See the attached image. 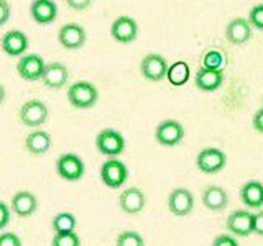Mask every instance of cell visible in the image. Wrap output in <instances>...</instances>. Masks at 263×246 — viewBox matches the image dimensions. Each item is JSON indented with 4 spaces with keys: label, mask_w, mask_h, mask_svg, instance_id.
Segmentation results:
<instances>
[{
    "label": "cell",
    "mask_w": 263,
    "mask_h": 246,
    "mask_svg": "<svg viewBox=\"0 0 263 246\" xmlns=\"http://www.w3.org/2000/svg\"><path fill=\"white\" fill-rule=\"evenodd\" d=\"M212 246H238V241L232 235H219L214 238Z\"/></svg>",
    "instance_id": "cell-32"
},
{
    "label": "cell",
    "mask_w": 263,
    "mask_h": 246,
    "mask_svg": "<svg viewBox=\"0 0 263 246\" xmlns=\"http://www.w3.org/2000/svg\"><path fill=\"white\" fill-rule=\"evenodd\" d=\"M5 100V87L0 84V104Z\"/></svg>",
    "instance_id": "cell-37"
},
{
    "label": "cell",
    "mask_w": 263,
    "mask_h": 246,
    "mask_svg": "<svg viewBox=\"0 0 263 246\" xmlns=\"http://www.w3.org/2000/svg\"><path fill=\"white\" fill-rule=\"evenodd\" d=\"M140 71H142L143 77L148 80L158 82L168 74V63L160 54H148L142 59L140 64Z\"/></svg>",
    "instance_id": "cell-10"
},
{
    "label": "cell",
    "mask_w": 263,
    "mask_h": 246,
    "mask_svg": "<svg viewBox=\"0 0 263 246\" xmlns=\"http://www.w3.org/2000/svg\"><path fill=\"white\" fill-rule=\"evenodd\" d=\"M110 33L114 39L119 41V43H132V41L137 38V33H138L137 22L134 18H130V16H119V18L112 23Z\"/></svg>",
    "instance_id": "cell-13"
},
{
    "label": "cell",
    "mask_w": 263,
    "mask_h": 246,
    "mask_svg": "<svg viewBox=\"0 0 263 246\" xmlns=\"http://www.w3.org/2000/svg\"><path fill=\"white\" fill-rule=\"evenodd\" d=\"M127 177H128V169L117 158H109L101 166V179L107 187L119 189L127 182Z\"/></svg>",
    "instance_id": "cell-3"
},
{
    "label": "cell",
    "mask_w": 263,
    "mask_h": 246,
    "mask_svg": "<svg viewBox=\"0 0 263 246\" xmlns=\"http://www.w3.org/2000/svg\"><path fill=\"white\" fill-rule=\"evenodd\" d=\"M10 209L15 215H18L22 218L33 215L38 209L36 195L28 192V191H18L12 197V207Z\"/></svg>",
    "instance_id": "cell-15"
},
{
    "label": "cell",
    "mask_w": 263,
    "mask_h": 246,
    "mask_svg": "<svg viewBox=\"0 0 263 246\" xmlns=\"http://www.w3.org/2000/svg\"><path fill=\"white\" fill-rule=\"evenodd\" d=\"M224 66V56L217 49H211L204 54L202 57V68L205 69H214V71H220V68Z\"/></svg>",
    "instance_id": "cell-26"
},
{
    "label": "cell",
    "mask_w": 263,
    "mask_h": 246,
    "mask_svg": "<svg viewBox=\"0 0 263 246\" xmlns=\"http://www.w3.org/2000/svg\"><path fill=\"white\" fill-rule=\"evenodd\" d=\"M96 148L99 153L107 156V158H117L125 150V139L117 130L104 128L102 131H99L96 138Z\"/></svg>",
    "instance_id": "cell-1"
},
{
    "label": "cell",
    "mask_w": 263,
    "mask_h": 246,
    "mask_svg": "<svg viewBox=\"0 0 263 246\" xmlns=\"http://www.w3.org/2000/svg\"><path fill=\"white\" fill-rule=\"evenodd\" d=\"M145 194L138 187H128L119 197L120 209L128 215H137V213L142 212L145 209Z\"/></svg>",
    "instance_id": "cell-12"
},
{
    "label": "cell",
    "mask_w": 263,
    "mask_h": 246,
    "mask_svg": "<svg viewBox=\"0 0 263 246\" xmlns=\"http://www.w3.org/2000/svg\"><path fill=\"white\" fill-rule=\"evenodd\" d=\"M115 246H145V240L137 232H123L117 236Z\"/></svg>",
    "instance_id": "cell-27"
},
{
    "label": "cell",
    "mask_w": 263,
    "mask_h": 246,
    "mask_svg": "<svg viewBox=\"0 0 263 246\" xmlns=\"http://www.w3.org/2000/svg\"><path fill=\"white\" fill-rule=\"evenodd\" d=\"M76 217L72 215L69 212H61L58 213V215L53 217V221H51V228L54 233H69V232H74L76 230Z\"/></svg>",
    "instance_id": "cell-24"
},
{
    "label": "cell",
    "mask_w": 263,
    "mask_h": 246,
    "mask_svg": "<svg viewBox=\"0 0 263 246\" xmlns=\"http://www.w3.org/2000/svg\"><path fill=\"white\" fill-rule=\"evenodd\" d=\"M249 22L255 28L263 30V5H257L252 8L249 15Z\"/></svg>",
    "instance_id": "cell-29"
},
{
    "label": "cell",
    "mask_w": 263,
    "mask_h": 246,
    "mask_svg": "<svg viewBox=\"0 0 263 246\" xmlns=\"http://www.w3.org/2000/svg\"><path fill=\"white\" fill-rule=\"evenodd\" d=\"M10 215H12V209L5 202H0V230H4L10 223Z\"/></svg>",
    "instance_id": "cell-31"
},
{
    "label": "cell",
    "mask_w": 263,
    "mask_h": 246,
    "mask_svg": "<svg viewBox=\"0 0 263 246\" xmlns=\"http://www.w3.org/2000/svg\"><path fill=\"white\" fill-rule=\"evenodd\" d=\"M58 39L66 49H79L86 43V31L76 23H68L61 27L58 33Z\"/></svg>",
    "instance_id": "cell-14"
},
{
    "label": "cell",
    "mask_w": 263,
    "mask_h": 246,
    "mask_svg": "<svg viewBox=\"0 0 263 246\" xmlns=\"http://www.w3.org/2000/svg\"><path fill=\"white\" fill-rule=\"evenodd\" d=\"M227 39L234 45H242L247 43L252 36L250 30V22H247L243 18H235L227 25Z\"/></svg>",
    "instance_id": "cell-23"
},
{
    "label": "cell",
    "mask_w": 263,
    "mask_h": 246,
    "mask_svg": "<svg viewBox=\"0 0 263 246\" xmlns=\"http://www.w3.org/2000/svg\"><path fill=\"white\" fill-rule=\"evenodd\" d=\"M99 92L97 89L86 80L74 82L68 89V100L76 109H90L97 102Z\"/></svg>",
    "instance_id": "cell-2"
},
{
    "label": "cell",
    "mask_w": 263,
    "mask_h": 246,
    "mask_svg": "<svg viewBox=\"0 0 263 246\" xmlns=\"http://www.w3.org/2000/svg\"><path fill=\"white\" fill-rule=\"evenodd\" d=\"M49 148H51V136H49L48 131L35 130L25 138V150L30 154L43 156L49 151Z\"/></svg>",
    "instance_id": "cell-21"
},
{
    "label": "cell",
    "mask_w": 263,
    "mask_h": 246,
    "mask_svg": "<svg viewBox=\"0 0 263 246\" xmlns=\"http://www.w3.org/2000/svg\"><path fill=\"white\" fill-rule=\"evenodd\" d=\"M202 203L204 207L211 212H220L227 207L229 195L224 187L220 186H209L204 189L202 192Z\"/></svg>",
    "instance_id": "cell-19"
},
{
    "label": "cell",
    "mask_w": 263,
    "mask_h": 246,
    "mask_svg": "<svg viewBox=\"0 0 263 246\" xmlns=\"http://www.w3.org/2000/svg\"><path fill=\"white\" fill-rule=\"evenodd\" d=\"M155 136L161 146H176L183 141L184 128L176 120H164L156 127Z\"/></svg>",
    "instance_id": "cell-7"
},
{
    "label": "cell",
    "mask_w": 263,
    "mask_h": 246,
    "mask_svg": "<svg viewBox=\"0 0 263 246\" xmlns=\"http://www.w3.org/2000/svg\"><path fill=\"white\" fill-rule=\"evenodd\" d=\"M69 79V72H68V68H66L64 64L61 63H51V64H46L45 68V72H43V84L48 87V89H61L66 82Z\"/></svg>",
    "instance_id": "cell-17"
},
{
    "label": "cell",
    "mask_w": 263,
    "mask_h": 246,
    "mask_svg": "<svg viewBox=\"0 0 263 246\" xmlns=\"http://www.w3.org/2000/svg\"><path fill=\"white\" fill-rule=\"evenodd\" d=\"M51 246H81L79 235L69 232V233H54Z\"/></svg>",
    "instance_id": "cell-28"
},
{
    "label": "cell",
    "mask_w": 263,
    "mask_h": 246,
    "mask_svg": "<svg viewBox=\"0 0 263 246\" xmlns=\"http://www.w3.org/2000/svg\"><path fill=\"white\" fill-rule=\"evenodd\" d=\"M92 0H66V4H68L72 10H86V8L90 5Z\"/></svg>",
    "instance_id": "cell-35"
},
{
    "label": "cell",
    "mask_w": 263,
    "mask_h": 246,
    "mask_svg": "<svg viewBox=\"0 0 263 246\" xmlns=\"http://www.w3.org/2000/svg\"><path fill=\"white\" fill-rule=\"evenodd\" d=\"M18 117L23 125H27L30 128H36L48 120V107L41 100L33 98V100H28L22 105Z\"/></svg>",
    "instance_id": "cell-6"
},
{
    "label": "cell",
    "mask_w": 263,
    "mask_h": 246,
    "mask_svg": "<svg viewBox=\"0 0 263 246\" xmlns=\"http://www.w3.org/2000/svg\"><path fill=\"white\" fill-rule=\"evenodd\" d=\"M197 169L204 174H216V172L222 171L227 164V156L226 153L219 150V148H205L196 158Z\"/></svg>",
    "instance_id": "cell-5"
},
{
    "label": "cell",
    "mask_w": 263,
    "mask_h": 246,
    "mask_svg": "<svg viewBox=\"0 0 263 246\" xmlns=\"http://www.w3.org/2000/svg\"><path fill=\"white\" fill-rule=\"evenodd\" d=\"M0 46H2L4 53H7L8 56H20L25 53V49L28 48V38L23 31L12 30V31H7L2 36Z\"/></svg>",
    "instance_id": "cell-16"
},
{
    "label": "cell",
    "mask_w": 263,
    "mask_h": 246,
    "mask_svg": "<svg viewBox=\"0 0 263 246\" xmlns=\"http://www.w3.org/2000/svg\"><path fill=\"white\" fill-rule=\"evenodd\" d=\"M30 13L36 23L48 25L54 22L58 15V7L53 0H33L30 7Z\"/></svg>",
    "instance_id": "cell-20"
},
{
    "label": "cell",
    "mask_w": 263,
    "mask_h": 246,
    "mask_svg": "<svg viewBox=\"0 0 263 246\" xmlns=\"http://www.w3.org/2000/svg\"><path fill=\"white\" fill-rule=\"evenodd\" d=\"M10 18V5L7 0H0V27L5 25Z\"/></svg>",
    "instance_id": "cell-34"
},
{
    "label": "cell",
    "mask_w": 263,
    "mask_h": 246,
    "mask_svg": "<svg viewBox=\"0 0 263 246\" xmlns=\"http://www.w3.org/2000/svg\"><path fill=\"white\" fill-rule=\"evenodd\" d=\"M46 64L38 54H27L16 63V72L25 80H38L43 77Z\"/></svg>",
    "instance_id": "cell-9"
},
{
    "label": "cell",
    "mask_w": 263,
    "mask_h": 246,
    "mask_svg": "<svg viewBox=\"0 0 263 246\" xmlns=\"http://www.w3.org/2000/svg\"><path fill=\"white\" fill-rule=\"evenodd\" d=\"M253 233L263 236V210H258L253 215Z\"/></svg>",
    "instance_id": "cell-33"
},
{
    "label": "cell",
    "mask_w": 263,
    "mask_h": 246,
    "mask_svg": "<svg viewBox=\"0 0 263 246\" xmlns=\"http://www.w3.org/2000/svg\"><path fill=\"white\" fill-rule=\"evenodd\" d=\"M168 80L173 86H183L189 79V66L184 61H178L173 66L168 68V74H166Z\"/></svg>",
    "instance_id": "cell-25"
},
{
    "label": "cell",
    "mask_w": 263,
    "mask_h": 246,
    "mask_svg": "<svg viewBox=\"0 0 263 246\" xmlns=\"http://www.w3.org/2000/svg\"><path fill=\"white\" fill-rule=\"evenodd\" d=\"M168 209L173 215L176 217H186L194 209V197L193 194L184 187L175 189L168 197Z\"/></svg>",
    "instance_id": "cell-8"
},
{
    "label": "cell",
    "mask_w": 263,
    "mask_h": 246,
    "mask_svg": "<svg viewBox=\"0 0 263 246\" xmlns=\"http://www.w3.org/2000/svg\"><path fill=\"white\" fill-rule=\"evenodd\" d=\"M240 200L245 207L261 210L263 207V184L260 180H247L240 189Z\"/></svg>",
    "instance_id": "cell-18"
},
{
    "label": "cell",
    "mask_w": 263,
    "mask_h": 246,
    "mask_svg": "<svg viewBox=\"0 0 263 246\" xmlns=\"http://www.w3.org/2000/svg\"><path fill=\"white\" fill-rule=\"evenodd\" d=\"M0 246H22V240L18 235L12 232L0 233Z\"/></svg>",
    "instance_id": "cell-30"
},
{
    "label": "cell",
    "mask_w": 263,
    "mask_h": 246,
    "mask_svg": "<svg viewBox=\"0 0 263 246\" xmlns=\"http://www.w3.org/2000/svg\"><path fill=\"white\" fill-rule=\"evenodd\" d=\"M222 82H224V76L220 71L201 68L196 72V86L204 92H214L222 86Z\"/></svg>",
    "instance_id": "cell-22"
},
{
    "label": "cell",
    "mask_w": 263,
    "mask_h": 246,
    "mask_svg": "<svg viewBox=\"0 0 263 246\" xmlns=\"http://www.w3.org/2000/svg\"><path fill=\"white\" fill-rule=\"evenodd\" d=\"M56 172L58 176L63 177L69 182H76L84 176V162L74 153H64L56 161Z\"/></svg>",
    "instance_id": "cell-4"
},
{
    "label": "cell",
    "mask_w": 263,
    "mask_h": 246,
    "mask_svg": "<svg viewBox=\"0 0 263 246\" xmlns=\"http://www.w3.org/2000/svg\"><path fill=\"white\" fill-rule=\"evenodd\" d=\"M253 128L258 131V133H263V107L253 115Z\"/></svg>",
    "instance_id": "cell-36"
},
{
    "label": "cell",
    "mask_w": 263,
    "mask_h": 246,
    "mask_svg": "<svg viewBox=\"0 0 263 246\" xmlns=\"http://www.w3.org/2000/svg\"><path fill=\"white\" fill-rule=\"evenodd\" d=\"M227 230L235 236H249L253 233V213L249 210H235L227 218Z\"/></svg>",
    "instance_id": "cell-11"
}]
</instances>
